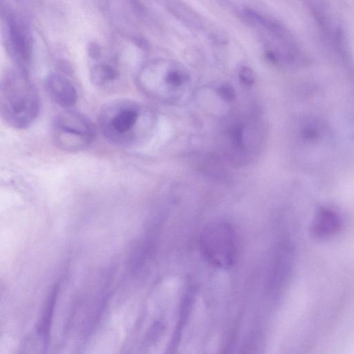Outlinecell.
I'll list each match as a JSON object with an SVG mask.
<instances>
[{
	"instance_id": "1",
	"label": "cell",
	"mask_w": 354,
	"mask_h": 354,
	"mask_svg": "<svg viewBox=\"0 0 354 354\" xmlns=\"http://www.w3.org/2000/svg\"><path fill=\"white\" fill-rule=\"evenodd\" d=\"M99 128L110 142L122 147L141 141L152 127L153 115L142 104L118 99L104 104L97 116Z\"/></svg>"
},
{
	"instance_id": "2",
	"label": "cell",
	"mask_w": 354,
	"mask_h": 354,
	"mask_svg": "<svg viewBox=\"0 0 354 354\" xmlns=\"http://www.w3.org/2000/svg\"><path fill=\"white\" fill-rule=\"evenodd\" d=\"M38 91L28 73L17 68L7 70L1 79L0 112L10 127L23 129L30 127L41 110Z\"/></svg>"
},
{
	"instance_id": "3",
	"label": "cell",
	"mask_w": 354,
	"mask_h": 354,
	"mask_svg": "<svg viewBox=\"0 0 354 354\" xmlns=\"http://www.w3.org/2000/svg\"><path fill=\"white\" fill-rule=\"evenodd\" d=\"M1 34L4 48L15 68L29 73L33 56V34L31 22L20 8L1 2Z\"/></svg>"
},
{
	"instance_id": "4",
	"label": "cell",
	"mask_w": 354,
	"mask_h": 354,
	"mask_svg": "<svg viewBox=\"0 0 354 354\" xmlns=\"http://www.w3.org/2000/svg\"><path fill=\"white\" fill-rule=\"evenodd\" d=\"M308 7L325 43L344 67L354 74L352 44L342 17L326 2L310 1Z\"/></svg>"
},
{
	"instance_id": "5",
	"label": "cell",
	"mask_w": 354,
	"mask_h": 354,
	"mask_svg": "<svg viewBox=\"0 0 354 354\" xmlns=\"http://www.w3.org/2000/svg\"><path fill=\"white\" fill-rule=\"evenodd\" d=\"M54 144L60 149L77 152L87 148L95 136L92 122L84 114L73 110L59 113L51 127Z\"/></svg>"
},
{
	"instance_id": "6",
	"label": "cell",
	"mask_w": 354,
	"mask_h": 354,
	"mask_svg": "<svg viewBox=\"0 0 354 354\" xmlns=\"http://www.w3.org/2000/svg\"><path fill=\"white\" fill-rule=\"evenodd\" d=\"M200 243L203 255L213 266L228 268L234 263L236 239L228 223L219 221L208 224L201 233Z\"/></svg>"
},
{
	"instance_id": "7",
	"label": "cell",
	"mask_w": 354,
	"mask_h": 354,
	"mask_svg": "<svg viewBox=\"0 0 354 354\" xmlns=\"http://www.w3.org/2000/svg\"><path fill=\"white\" fill-rule=\"evenodd\" d=\"M44 84L49 97L59 106L68 109L76 104V88L65 75L51 71L45 77Z\"/></svg>"
},
{
	"instance_id": "8",
	"label": "cell",
	"mask_w": 354,
	"mask_h": 354,
	"mask_svg": "<svg viewBox=\"0 0 354 354\" xmlns=\"http://www.w3.org/2000/svg\"><path fill=\"white\" fill-rule=\"evenodd\" d=\"M93 63L89 69L91 82L99 88H112L118 83L121 73L115 60L106 57L102 52L91 59Z\"/></svg>"
},
{
	"instance_id": "9",
	"label": "cell",
	"mask_w": 354,
	"mask_h": 354,
	"mask_svg": "<svg viewBox=\"0 0 354 354\" xmlns=\"http://www.w3.org/2000/svg\"><path fill=\"white\" fill-rule=\"evenodd\" d=\"M341 218L337 212L328 208L320 209L313 224V232L320 238L335 234L341 227Z\"/></svg>"
},
{
	"instance_id": "10",
	"label": "cell",
	"mask_w": 354,
	"mask_h": 354,
	"mask_svg": "<svg viewBox=\"0 0 354 354\" xmlns=\"http://www.w3.org/2000/svg\"><path fill=\"white\" fill-rule=\"evenodd\" d=\"M59 284H55L49 293L41 313V317L37 326V331L44 341H47L49 337L52 321L57 301Z\"/></svg>"
},
{
	"instance_id": "11",
	"label": "cell",
	"mask_w": 354,
	"mask_h": 354,
	"mask_svg": "<svg viewBox=\"0 0 354 354\" xmlns=\"http://www.w3.org/2000/svg\"><path fill=\"white\" fill-rule=\"evenodd\" d=\"M162 81L164 83L169 86L178 87L184 82L182 75L178 71H168L164 76H162Z\"/></svg>"
},
{
	"instance_id": "12",
	"label": "cell",
	"mask_w": 354,
	"mask_h": 354,
	"mask_svg": "<svg viewBox=\"0 0 354 354\" xmlns=\"http://www.w3.org/2000/svg\"><path fill=\"white\" fill-rule=\"evenodd\" d=\"M218 93L223 100L227 102H233L236 99V93L234 88L229 84H222L218 88Z\"/></svg>"
},
{
	"instance_id": "13",
	"label": "cell",
	"mask_w": 354,
	"mask_h": 354,
	"mask_svg": "<svg viewBox=\"0 0 354 354\" xmlns=\"http://www.w3.org/2000/svg\"><path fill=\"white\" fill-rule=\"evenodd\" d=\"M239 76L241 81L248 85L252 84L255 80L253 71L248 67H243L239 71Z\"/></svg>"
}]
</instances>
